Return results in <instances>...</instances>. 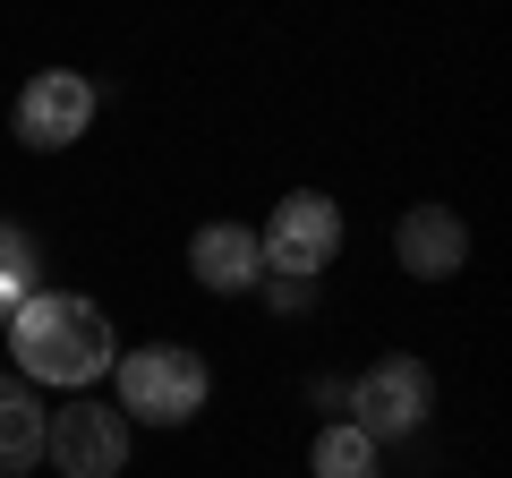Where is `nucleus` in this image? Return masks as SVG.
I'll return each instance as SVG.
<instances>
[{"label":"nucleus","mask_w":512,"mask_h":478,"mask_svg":"<svg viewBox=\"0 0 512 478\" xmlns=\"http://www.w3.org/2000/svg\"><path fill=\"white\" fill-rule=\"evenodd\" d=\"M0 333H9V368L35 393H94L111 376V359H120L111 316L94 308L86 291H52V282H43Z\"/></svg>","instance_id":"1"},{"label":"nucleus","mask_w":512,"mask_h":478,"mask_svg":"<svg viewBox=\"0 0 512 478\" xmlns=\"http://www.w3.org/2000/svg\"><path fill=\"white\" fill-rule=\"evenodd\" d=\"M120 376V419L128 427H188L214 402V368H205L197 342H137L111 359Z\"/></svg>","instance_id":"2"},{"label":"nucleus","mask_w":512,"mask_h":478,"mask_svg":"<svg viewBox=\"0 0 512 478\" xmlns=\"http://www.w3.org/2000/svg\"><path fill=\"white\" fill-rule=\"evenodd\" d=\"M427 410H436V376H427V359H410V350H393V359H376V368H359L342 385V419L359 427V436H376V444L419 436Z\"/></svg>","instance_id":"3"},{"label":"nucleus","mask_w":512,"mask_h":478,"mask_svg":"<svg viewBox=\"0 0 512 478\" xmlns=\"http://www.w3.org/2000/svg\"><path fill=\"white\" fill-rule=\"evenodd\" d=\"M128 453H137V427L103 393H69L52 410V427H43V461L60 478H128Z\"/></svg>","instance_id":"4"},{"label":"nucleus","mask_w":512,"mask_h":478,"mask_svg":"<svg viewBox=\"0 0 512 478\" xmlns=\"http://www.w3.org/2000/svg\"><path fill=\"white\" fill-rule=\"evenodd\" d=\"M94 111H103V94H94L86 69H35L18 86V103H9V137L26 154H69L94 129Z\"/></svg>","instance_id":"5"},{"label":"nucleus","mask_w":512,"mask_h":478,"mask_svg":"<svg viewBox=\"0 0 512 478\" xmlns=\"http://www.w3.org/2000/svg\"><path fill=\"white\" fill-rule=\"evenodd\" d=\"M256 257H265V274L325 282V265L342 257V205H333L325 188H291V197L265 214V231H256Z\"/></svg>","instance_id":"6"},{"label":"nucleus","mask_w":512,"mask_h":478,"mask_svg":"<svg viewBox=\"0 0 512 478\" xmlns=\"http://www.w3.org/2000/svg\"><path fill=\"white\" fill-rule=\"evenodd\" d=\"M393 257L419 282H453L461 265H470V222H461V205H410V214L393 222Z\"/></svg>","instance_id":"7"},{"label":"nucleus","mask_w":512,"mask_h":478,"mask_svg":"<svg viewBox=\"0 0 512 478\" xmlns=\"http://www.w3.org/2000/svg\"><path fill=\"white\" fill-rule=\"evenodd\" d=\"M188 274H197L214 299H239V291H256V282H265L256 231H248V222H205V231L188 239Z\"/></svg>","instance_id":"8"},{"label":"nucleus","mask_w":512,"mask_h":478,"mask_svg":"<svg viewBox=\"0 0 512 478\" xmlns=\"http://www.w3.org/2000/svg\"><path fill=\"white\" fill-rule=\"evenodd\" d=\"M43 427H52V402L9 368V376H0V478L43 470Z\"/></svg>","instance_id":"9"},{"label":"nucleus","mask_w":512,"mask_h":478,"mask_svg":"<svg viewBox=\"0 0 512 478\" xmlns=\"http://www.w3.org/2000/svg\"><path fill=\"white\" fill-rule=\"evenodd\" d=\"M43 274H52V257H43V239L18 231V222H0V325L26 308V299L43 291Z\"/></svg>","instance_id":"10"},{"label":"nucleus","mask_w":512,"mask_h":478,"mask_svg":"<svg viewBox=\"0 0 512 478\" xmlns=\"http://www.w3.org/2000/svg\"><path fill=\"white\" fill-rule=\"evenodd\" d=\"M376 461H384V444L359 436L350 419H325L308 444V478H376Z\"/></svg>","instance_id":"11"},{"label":"nucleus","mask_w":512,"mask_h":478,"mask_svg":"<svg viewBox=\"0 0 512 478\" xmlns=\"http://www.w3.org/2000/svg\"><path fill=\"white\" fill-rule=\"evenodd\" d=\"M256 291H265V308H274V316H308L316 308V282H299V274H265Z\"/></svg>","instance_id":"12"}]
</instances>
